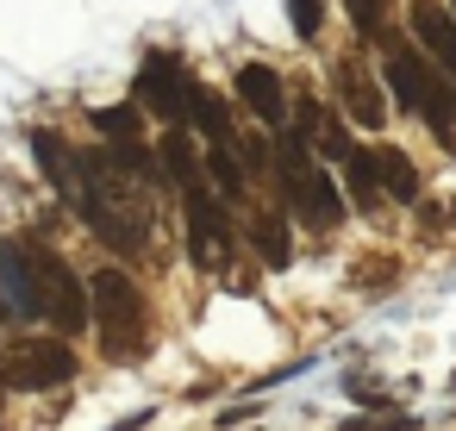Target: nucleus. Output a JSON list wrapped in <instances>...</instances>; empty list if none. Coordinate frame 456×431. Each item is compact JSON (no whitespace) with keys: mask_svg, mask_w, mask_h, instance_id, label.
Masks as SVG:
<instances>
[{"mask_svg":"<svg viewBox=\"0 0 456 431\" xmlns=\"http://www.w3.org/2000/svg\"><path fill=\"white\" fill-rule=\"evenodd\" d=\"M0 319H7V306H0Z\"/></svg>","mask_w":456,"mask_h":431,"instance_id":"obj_23","label":"nucleus"},{"mask_svg":"<svg viewBox=\"0 0 456 431\" xmlns=\"http://www.w3.org/2000/svg\"><path fill=\"white\" fill-rule=\"evenodd\" d=\"M76 375V350L63 337H26L13 356H7V387L20 394H38V387H63Z\"/></svg>","mask_w":456,"mask_h":431,"instance_id":"obj_5","label":"nucleus"},{"mask_svg":"<svg viewBox=\"0 0 456 431\" xmlns=\"http://www.w3.org/2000/svg\"><path fill=\"white\" fill-rule=\"evenodd\" d=\"M188 119L200 126L207 150H238V138H232V107H225L213 88H194V101H188Z\"/></svg>","mask_w":456,"mask_h":431,"instance_id":"obj_12","label":"nucleus"},{"mask_svg":"<svg viewBox=\"0 0 456 431\" xmlns=\"http://www.w3.org/2000/svg\"><path fill=\"white\" fill-rule=\"evenodd\" d=\"M194 88H200V82H188L182 57H169V51H151V57H144V69H138V107H151V113L169 126V132L188 119Z\"/></svg>","mask_w":456,"mask_h":431,"instance_id":"obj_4","label":"nucleus"},{"mask_svg":"<svg viewBox=\"0 0 456 431\" xmlns=\"http://www.w3.org/2000/svg\"><path fill=\"white\" fill-rule=\"evenodd\" d=\"M288 26H294V38H319V26H325V7L319 0H288Z\"/></svg>","mask_w":456,"mask_h":431,"instance_id":"obj_19","label":"nucleus"},{"mask_svg":"<svg viewBox=\"0 0 456 431\" xmlns=\"http://www.w3.org/2000/svg\"><path fill=\"white\" fill-rule=\"evenodd\" d=\"M32 275H38V300H45V313H51V325H57L63 337H76V331H88V325H94L88 281H82L57 250H32Z\"/></svg>","mask_w":456,"mask_h":431,"instance_id":"obj_3","label":"nucleus"},{"mask_svg":"<svg viewBox=\"0 0 456 431\" xmlns=\"http://www.w3.org/2000/svg\"><path fill=\"white\" fill-rule=\"evenodd\" d=\"M375 163H381V188H387V200H419V169L406 163L400 144H381Z\"/></svg>","mask_w":456,"mask_h":431,"instance_id":"obj_15","label":"nucleus"},{"mask_svg":"<svg viewBox=\"0 0 456 431\" xmlns=\"http://www.w3.org/2000/svg\"><path fill=\"white\" fill-rule=\"evenodd\" d=\"M238 101H244L263 126H281V119H288V88H281V76H275L269 63H244V69H238Z\"/></svg>","mask_w":456,"mask_h":431,"instance_id":"obj_11","label":"nucleus"},{"mask_svg":"<svg viewBox=\"0 0 456 431\" xmlns=\"http://www.w3.org/2000/svg\"><path fill=\"white\" fill-rule=\"evenodd\" d=\"M412 38H419L431 69L456 76V20L437 7V0H412Z\"/></svg>","mask_w":456,"mask_h":431,"instance_id":"obj_10","label":"nucleus"},{"mask_svg":"<svg viewBox=\"0 0 456 431\" xmlns=\"http://www.w3.org/2000/svg\"><path fill=\"white\" fill-rule=\"evenodd\" d=\"M338 101H344V113H350L362 132H375V126L387 119V88H381L356 57H344V63H338Z\"/></svg>","mask_w":456,"mask_h":431,"instance_id":"obj_9","label":"nucleus"},{"mask_svg":"<svg viewBox=\"0 0 456 431\" xmlns=\"http://www.w3.org/2000/svg\"><path fill=\"white\" fill-rule=\"evenodd\" d=\"M281 194L294 200V213H300L306 232H331V225L344 219V194H338V182H331L325 169H306V175L281 182Z\"/></svg>","mask_w":456,"mask_h":431,"instance_id":"obj_7","label":"nucleus"},{"mask_svg":"<svg viewBox=\"0 0 456 431\" xmlns=\"http://www.w3.org/2000/svg\"><path fill=\"white\" fill-rule=\"evenodd\" d=\"M381 88H394V101L406 107V113H419L431 132H444L450 138V88L437 82V69L425 63V57H412V51H387V82Z\"/></svg>","mask_w":456,"mask_h":431,"instance_id":"obj_2","label":"nucleus"},{"mask_svg":"<svg viewBox=\"0 0 456 431\" xmlns=\"http://www.w3.org/2000/svg\"><path fill=\"white\" fill-rule=\"evenodd\" d=\"M450 20H456V0H450Z\"/></svg>","mask_w":456,"mask_h":431,"instance_id":"obj_22","label":"nucleus"},{"mask_svg":"<svg viewBox=\"0 0 456 431\" xmlns=\"http://www.w3.org/2000/svg\"><path fill=\"white\" fill-rule=\"evenodd\" d=\"M157 169H163V182H175L182 194L200 188V157H194V138H188L182 126L163 132V144H157Z\"/></svg>","mask_w":456,"mask_h":431,"instance_id":"obj_13","label":"nucleus"},{"mask_svg":"<svg viewBox=\"0 0 456 431\" xmlns=\"http://www.w3.org/2000/svg\"><path fill=\"white\" fill-rule=\"evenodd\" d=\"M94 132H107L113 144H132V138H138V101H119V107H101V113H94Z\"/></svg>","mask_w":456,"mask_h":431,"instance_id":"obj_18","label":"nucleus"},{"mask_svg":"<svg viewBox=\"0 0 456 431\" xmlns=\"http://www.w3.org/2000/svg\"><path fill=\"white\" fill-rule=\"evenodd\" d=\"M32 163L51 175L57 194H76V157H69V144L57 132H32Z\"/></svg>","mask_w":456,"mask_h":431,"instance_id":"obj_14","label":"nucleus"},{"mask_svg":"<svg viewBox=\"0 0 456 431\" xmlns=\"http://www.w3.org/2000/svg\"><path fill=\"white\" fill-rule=\"evenodd\" d=\"M207 169H213V182H219L225 194L244 188V163H238V150H207Z\"/></svg>","mask_w":456,"mask_h":431,"instance_id":"obj_20","label":"nucleus"},{"mask_svg":"<svg viewBox=\"0 0 456 431\" xmlns=\"http://www.w3.org/2000/svg\"><path fill=\"white\" fill-rule=\"evenodd\" d=\"M88 306H94V325H101L107 350L138 356V344H144V294H138V281L126 269H101L88 281Z\"/></svg>","mask_w":456,"mask_h":431,"instance_id":"obj_1","label":"nucleus"},{"mask_svg":"<svg viewBox=\"0 0 456 431\" xmlns=\"http://www.w3.org/2000/svg\"><path fill=\"white\" fill-rule=\"evenodd\" d=\"M0 306H7L13 319H38V313H45L38 275H32V250L7 244V238H0Z\"/></svg>","mask_w":456,"mask_h":431,"instance_id":"obj_8","label":"nucleus"},{"mask_svg":"<svg viewBox=\"0 0 456 431\" xmlns=\"http://www.w3.org/2000/svg\"><path fill=\"white\" fill-rule=\"evenodd\" d=\"M344 182H350V194H356V207H381V200H387V188H381V163H375V150H350V163H344Z\"/></svg>","mask_w":456,"mask_h":431,"instance_id":"obj_16","label":"nucleus"},{"mask_svg":"<svg viewBox=\"0 0 456 431\" xmlns=\"http://www.w3.org/2000/svg\"><path fill=\"white\" fill-rule=\"evenodd\" d=\"M182 200H188V244H194V263H219V256L232 250V219H225L219 194L200 182V188H188Z\"/></svg>","mask_w":456,"mask_h":431,"instance_id":"obj_6","label":"nucleus"},{"mask_svg":"<svg viewBox=\"0 0 456 431\" xmlns=\"http://www.w3.org/2000/svg\"><path fill=\"white\" fill-rule=\"evenodd\" d=\"M256 256L269 263V269H288V256H294V244H288V225L281 219H256Z\"/></svg>","mask_w":456,"mask_h":431,"instance_id":"obj_17","label":"nucleus"},{"mask_svg":"<svg viewBox=\"0 0 456 431\" xmlns=\"http://www.w3.org/2000/svg\"><path fill=\"white\" fill-rule=\"evenodd\" d=\"M344 7H350V20H356V32H375V26H381V13H387V7H381V0H344Z\"/></svg>","mask_w":456,"mask_h":431,"instance_id":"obj_21","label":"nucleus"}]
</instances>
